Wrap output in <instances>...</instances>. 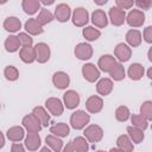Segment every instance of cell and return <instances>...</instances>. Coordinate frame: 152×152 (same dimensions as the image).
Here are the masks:
<instances>
[{
	"label": "cell",
	"mask_w": 152,
	"mask_h": 152,
	"mask_svg": "<svg viewBox=\"0 0 152 152\" xmlns=\"http://www.w3.org/2000/svg\"><path fill=\"white\" fill-rule=\"evenodd\" d=\"M90 120V116L83 112V110H76L75 113L71 114V118H70V124L71 126L75 128V129H81L83 128Z\"/></svg>",
	"instance_id": "6da1fadb"
},
{
	"label": "cell",
	"mask_w": 152,
	"mask_h": 152,
	"mask_svg": "<svg viewBox=\"0 0 152 152\" xmlns=\"http://www.w3.org/2000/svg\"><path fill=\"white\" fill-rule=\"evenodd\" d=\"M23 125L24 127L31 132V133H34V132H39L40 128H42V122L39 121V119L32 113V114H28L26 115L24 119H23Z\"/></svg>",
	"instance_id": "7a4b0ae2"
},
{
	"label": "cell",
	"mask_w": 152,
	"mask_h": 152,
	"mask_svg": "<svg viewBox=\"0 0 152 152\" xmlns=\"http://www.w3.org/2000/svg\"><path fill=\"white\" fill-rule=\"evenodd\" d=\"M84 135L90 142H97L103 137V131L97 125H90L84 129Z\"/></svg>",
	"instance_id": "3957f363"
},
{
	"label": "cell",
	"mask_w": 152,
	"mask_h": 152,
	"mask_svg": "<svg viewBox=\"0 0 152 152\" xmlns=\"http://www.w3.org/2000/svg\"><path fill=\"white\" fill-rule=\"evenodd\" d=\"M144 21H145V14L139 10H133L127 15V23L129 26L139 27L144 24Z\"/></svg>",
	"instance_id": "277c9868"
},
{
	"label": "cell",
	"mask_w": 152,
	"mask_h": 152,
	"mask_svg": "<svg viewBox=\"0 0 152 152\" xmlns=\"http://www.w3.org/2000/svg\"><path fill=\"white\" fill-rule=\"evenodd\" d=\"M82 74H83V77H84L87 81H89V82H95V81L99 78V76H100L99 69H97L94 64H91V63L83 65V68H82Z\"/></svg>",
	"instance_id": "5b68a950"
},
{
	"label": "cell",
	"mask_w": 152,
	"mask_h": 152,
	"mask_svg": "<svg viewBox=\"0 0 152 152\" xmlns=\"http://www.w3.org/2000/svg\"><path fill=\"white\" fill-rule=\"evenodd\" d=\"M72 23L76 26H84L88 23V12L83 7H78L72 13Z\"/></svg>",
	"instance_id": "8992f818"
},
{
	"label": "cell",
	"mask_w": 152,
	"mask_h": 152,
	"mask_svg": "<svg viewBox=\"0 0 152 152\" xmlns=\"http://www.w3.org/2000/svg\"><path fill=\"white\" fill-rule=\"evenodd\" d=\"M45 106L50 110V113L53 114V115H56V116H59L63 113V104H62V102H61L59 99L50 97V99L46 100Z\"/></svg>",
	"instance_id": "52a82bcc"
},
{
	"label": "cell",
	"mask_w": 152,
	"mask_h": 152,
	"mask_svg": "<svg viewBox=\"0 0 152 152\" xmlns=\"http://www.w3.org/2000/svg\"><path fill=\"white\" fill-rule=\"evenodd\" d=\"M109 18H110L113 25L120 26V25L124 24L125 18H126V14H125V11L124 10L118 8V7H112L109 10Z\"/></svg>",
	"instance_id": "ba28073f"
},
{
	"label": "cell",
	"mask_w": 152,
	"mask_h": 152,
	"mask_svg": "<svg viewBox=\"0 0 152 152\" xmlns=\"http://www.w3.org/2000/svg\"><path fill=\"white\" fill-rule=\"evenodd\" d=\"M36 55H37V61L39 63H45L50 58V48L45 43H38L36 46Z\"/></svg>",
	"instance_id": "9c48e42d"
},
{
	"label": "cell",
	"mask_w": 152,
	"mask_h": 152,
	"mask_svg": "<svg viewBox=\"0 0 152 152\" xmlns=\"http://www.w3.org/2000/svg\"><path fill=\"white\" fill-rule=\"evenodd\" d=\"M75 55L80 59H89L93 55V49L89 44L86 43H80L75 48Z\"/></svg>",
	"instance_id": "30bf717a"
},
{
	"label": "cell",
	"mask_w": 152,
	"mask_h": 152,
	"mask_svg": "<svg viewBox=\"0 0 152 152\" xmlns=\"http://www.w3.org/2000/svg\"><path fill=\"white\" fill-rule=\"evenodd\" d=\"M116 64V61L113 56L110 55H103L100 59H99V66L102 71L104 72H110L112 69L115 66Z\"/></svg>",
	"instance_id": "8fae6325"
},
{
	"label": "cell",
	"mask_w": 152,
	"mask_h": 152,
	"mask_svg": "<svg viewBox=\"0 0 152 152\" xmlns=\"http://www.w3.org/2000/svg\"><path fill=\"white\" fill-rule=\"evenodd\" d=\"M114 52H115V56L118 57V59H119L120 62H126V61H128L129 57H131V55H132L131 49H129L126 44H124V43L118 44L116 48H115V50H114Z\"/></svg>",
	"instance_id": "7c38bea8"
},
{
	"label": "cell",
	"mask_w": 152,
	"mask_h": 152,
	"mask_svg": "<svg viewBox=\"0 0 152 152\" xmlns=\"http://www.w3.org/2000/svg\"><path fill=\"white\" fill-rule=\"evenodd\" d=\"M86 107L90 113H99L103 107V101L99 96H90L86 102Z\"/></svg>",
	"instance_id": "4fadbf2b"
},
{
	"label": "cell",
	"mask_w": 152,
	"mask_h": 152,
	"mask_svg": "<svg viewBox=\"0 0 152 152\" xmlns=\"http://www.w3.org/2000/svg\"><path fill=\"white\" fill-rule=\"evenodd\" d=\"M52 82H53V84H55L56 88H58V89H64V88H66V87L69 86L70 80H69V76H68L65 72L58 71V72H56V74L53 75Z\"/></svg>",
	"instance_id": "5bb4252c"
},
{
	"label": "cell",
	"mask_w": 152,
	"mask_h": 152,
	"mask_svg": "<svg viewBox=\"0 0 152 152\" xmlns=\"http://www.w3.org/2000/svg\"><path fill=\"white\" fill-rule=\"evenodd\" d=\"M63 100H64V103H65L66 108H69V109L75 108V107L78 106V103H80V96H78V94H77L76 91H74V90H68V91L64 94Z\"/></svg>",
	"instance_id": "9a60e30c"
},
{
	"label": "cell",
	"mask_w": 152,
	"mask_h": 152,
	"mask_svg": "<svg viewBox=\"0 0 152 152\" xmlns=\"http://www.w3.org/2000/svg\"><path fill=\"white\" fill-rule=\"evenodd\" d=\"M20 58H21V61L25 62V63H32L34 59H37L36 49L32 48L31 45L23 46V49L20 50Z\"/></svg>",
	"instance_id": "2e32d148"
},
{
	"label": "cell",
	"mask_w": 152,
	"mask_h": 152,
	"mask_svg": "<svg viewBox=\"0 0 152 152\" xmlns=\"http://www.w3.org/2000/svg\"><path fill=\"white\" fill-rule=\"evenodd\" d=\"M70 14H71V11H70V7L65 4H61L56 7V11H55V15L57 18V20L59 21H66L69 18H70Z\"/></svg>",
	"instance_id": "e0dca14e"
},
{
	"label": "cell",
	"mask_w": 152,
	"mask_h": 152,
	"mask_svg": "<svg viewBox=\"0 0 152 152\" xmlns=\"http://www.w3.org/2000/svg\"><path fill=\"white\" fill-rule=\"evenodd\" d=\"M91 21L97 27H104L107 25V23H108L107 15H106V13L102 10H96L95 12H93V14H91Z\"/></svg>",
	"instance_id": "ac0fdd59"
},
{
	"label": "cell",
	"mask_w": 152,
	"mask_h": 152,
	"mask_svg": "<svg viewBox=\"0 0 152 152\" xmlns=\"http://www.w3.org/2000/svg\"><path fill=\"white\" fill-rule=\"evenodd\" d=\"M25 145L31 151L37 150L39 147V145H40V138L38 135V132H34V133L28 132V134H27V137L25 139Z\"/></svg>",
	"instance_id": "d6986e66"
},
{
	"label": "cell",
	"mask_w": 152,
	"mask_h": 152,
	"mask_svg": "<svg viewBox=\"0 0 152 152\" xmlns=\"http://www.w3.org/2000/svg\"><path fill=\"white\" fill-rule=\"evenodd\" d=\"M25 28L31 34H40L43 32V25L37 19H28L25 23Z\"/></svg>",
	"instance_id": "ffe728a7"
},
{
	"label": "cell",
	"mask_w": 152,
	"mask_h": 152,
	"mask_svg": "<svg viewBox=\"0 0 152 152\" xmlns=\"http://www.w3.org/2000/svg\"><path fill=\"white\" fill-rule=\"evenodd\" d=\"M113 89V82L109 78H102L96 86V90L101 95H108Z\"/></svg>",
	"instance_id": "44dd1931"
},
{
	"label": "cell",
	"mask_w": 152,
	"mask_h": 152,
	"mask_svg": "<svg viewBox=\"0 0 152 152\" xmlns=\"http://www.w3.org/2000/svg\"><path fill=\"white\" fill-rule=\"evenodd\" d=\"M126 40L131 46H138L141 43V33L138 30H131L126 34Z\"/></svg>",
	"instance_id": "7402d4cb"
},
{
	"label": "cell",
	"mask_w": 152,
	"mask_h": 152,
	"mask_svg": "<svg viewBox=\"0 0 152 152\" xmlns=\"http://www.w3.org/2000/svg\"><path fill=\"white\" fill-rule=\"evenodd\" d=\"M144 75V66L139 63H134L129 66L128 69V76L132 78V80H140Z\"/></svg>",
	"instance_id": "603a6c76"
},
{
	"label": "cell",
	"mask_w": 152,
	"mask_h": 152,
	"mask_svg": "<svg viewBox=\"0 0 152 152\" xmlns=\"http://www.w3.org/2000/svg\"><path fill=\"white\" fill-rule=\"evenodd\" d=\"M21 26V23L15 17H10L4 21V27L10 32H17Z\"/></svg>",
	"instance_id": "cb8c5ba5"
},
{
	"label": "cell",
	"mask_w": 152,
	"mask_h": 152,
	"mask_svg": "<svg viewBox=\"0 0 152 152\" xmlns=\"http://www.w3.org/2000/svg\"><path fill=\"white\" fill-rule=\"evenodd\" d=\"M50 132L53 133L57 137H66L69 134V126L64 122H59V124H56V125L51 126Z\"/></svg>",
	"instance_id": "d4e9b609"
},
{
	"label": "cell",
	"mask_w": 152,
	"mask_h": 152,
	"mask_svg": "<svg viewBox=\"0 0 152 152\" xmlns=\"http://www.w3.org/2000/svg\"><path fill=\"white\" fill-rule=\"evenodd\" d=\"M7 137L12 141H20L24 138V129L19 126H14L7 131Z\"/></svg>",
	"instance_id": "484cf974"
},
{
	"label": "cell",
	"mask_w": 152,
	"mask_h": 152,
	"mask_svg": "<svg viewBox=\"0 0 152 152\" xmlns=\"http://www.w3.org/2000/svg\"><path fill=\"white\" fill-rule=\"evenodd\" d=\"M127 132H128L131 139H132L134 142L139 144V142L142 141V139H144L142 129H140V128H138V127H135V126H128V127H127Z\"/></svg>",
	"instance_id": "4316f807"
},
{
	"label": "cell",
	"mask_w": 152,
	"mask_h": 152,
	"mask_svg": "<svg viewBox=\"0 0 152 152\" xmlns=\"http://www.w3.org/2000/svg\"><path fill=\"white\" fill-rule=\"evenodd\" d=\"M23 10L27 14H34L39 10V0H23Z\"/></svg>",
	"instance_id": "83f0119b"
},
{
	"label": "cell",
	"mask_w": 152,
	"mask_h": 152,
	"mask_svg": "<svg viewBox=\"0 0 152 152\" xmlns=\"http://www.w3.org/2000/svg\"><path fill=\"white\" fill-rule=\"evenodd\" d=\"M20 39L19 37H15V36H10L6 42H5V46H6V50L10 51V52H14L19 49L20 46Z\"/></svg>",
	"instance_id": "f1b7e54d"
},
{
	"label": "cell",
	"mask_w": 152,
	"mask_h": 152,
	"mask_svg": "<svg viewBox=\"0 0 152 152\" xmlns=\"http://www.w3.org/2000/svg\"><path fill=\"white\" fill-rule=\"evenodd\" d=\"M116 144H118V147L120 148V151L129 152L133 150V145H132V142L127 135H120L116 140Z\"/></svg>",
	"instance_id": "f546056e"
},
{
	"label": "cell",
	"mask_w": 152,
	"mask_h": 152,
	"mask_svg": "<svg viewBox=\"0 0 152 152\" xmlns=\"http://www.w3.org/2000/svg\"><path fill=\"white\" fill-rule=\"evenodd\" d=\"M32 113L39 119V121L42 122L43 126H48L49 125L50 118H49V114L45 112V109L43 107H36V108H33V112Z\"/></svg>",
	"instance_id": "4dcf8cb0"
},
{
	"label": "cell",
	"mask_w": 152,
	"mask_h": 152,
	"mask_svg": "<svg viewBox=\"0 0 152 152\" xmlns=\"http://www.w3.org/2000/svg\"><path fill=\"white\" fill-rule=\"evenodd\" d=\"M45 141H46V144L53 150V151H61L62 150V147H63V142H62V140L61 139H58L57 137H55V135H48L46 138H45Z\"/></svg>",
	"instance_id": "1f68e13d"
},
{
	"label": "cell",
	"mask_w": 152,
	"mask_h": 152,
	"mask_svg": "<svg viewBox=\"0 0 152 152\" xmlns=\"http://www.w3.org/2000/svg\"><path fill=\"white\" fill-rule=\"evenodd\" d=\"M109 75L112 76V78H114L115 81H120L125 77V69L122 66L121 63H116L115 66L112 69V71L109 72Z\"/></svg>",
	"instance_id": "d6a6232c"
},
{
	"label": "cell",
	"mask_w": 152,
	"mask_h": 152,
	"mask_svg": "<svg viewBox=\"0 0 152 152\" xmlns=\"http://www.w3.org/2000/svg\"><path fill=\"white\" fill-rule=\"evenodd\" d=\"M72 145H74V151H78V152H84L88 150V144L87 140L82 137H77L72 140Z\"/></svg>",
	"instance_id": "836d02e7"
},
{
	"label": "cell",
	"mask_w": 152,
	"mask_h": 152,
	"mask_svg": "<svg viewBox=\"0 0 152 152\" xmlns=\"http://www.w3.org/2000/svg\"><path fill=\"white\" fill-rule=\"evenodd\" d=\"M100 31L97 30V28H94V27H91V26H88V27H86L84 30H83V36H84V38L86 39H88V40H96L99 37H100Z\"/></svg>",
	"instance_id": "e575fe53"
},
{
	"label": "cell",
	"mask_w": 152,
	"mask_h": 152,
	"mask_svg": "<svg viewBox=\"0 0 152 152\" xmlns=\"http://www.w3.org/2000/svg\"><path fill=\"white\" fill-rule=\"evenodd\" d=\"M140 114L147 119V120H152V101H146L141 104L140 107Z\"/></svg>",
	"instance_id": "d590c367"
},
{
	"label": "cell",
	"mask_w": 152,
	"mask_h": 152,
	"mask_svg": "<svg viewBox=\"0 0 152 152\" xmlns=\"http://www.w3.org/2000/svg\"><path fill=\"white\" fill-rule=\"evenodd\" d=\"M131 120H132L133 126H135V127H138L142 131L147 128V119H145L141 114L140 115H133Z\"/></svg>",
	"instance_id": "8d00e7d4"
},
{
	"label": "cell",
	"mask_w": 152,
	"mask_h": 152,
	"mask_svg": "<svg viewBox=\"0 0 152 152\" xmlns=\"http://www.w3.org/2000/svg\"><path fill=\"white\" fill-rule=\"evenodd\" d=\"M53 19V15H52V13L50 12V11H48V10H45V8H43L42 11H40V13H39V15H38V18H37V20L44 26V25H46L48 23H50L51 20Z\"/></svg>",
	"instance_id": "74e56055"
},
{
	"label": "cell",
	"mask_w": 152,
	"mask_h": 152,
	"mask_svg": "<svg viewBox=\"0 0 152 152\" xmlns=\"http://www.w3.org/2000/svg\"><path fill=\"white\" fill-rule=\"evenodd\" d=\"M115 118L119 121H126L129 118V110H128V108L125 107V106L118 107L116 110H115Z\"/></svg>",
	"instance_id": "f35d334b"
},
{
	"label": "cell",
	"mask_w": 152,
	"mask_h": 152,
	"mask_svg": "<svg viewBox=\"0 0 152 152\" xmlns=\"http://www.w3.org/2000/svg\"><path fill=\"white\" fill-rule=\"evenodd\" d=\"M5 76H6V78L10 80V81H15V80L18 78V76H19V71L17 70L15 66L8 65V66H6V69H5Z\"/></svg>",
	"instance_id": "ab89813d"
},
{
	"label": "cell",
	"mask_w": 152,
	"mask_h": 152,
	"mask_svg": "<svg viewBox=\"0 0 152 152\" xmlns=\"http://www.w3.org/2000/svg\"><path fill=\"white\" fill-rule=\"evenodd\" d=\"M115 2L121 10H127L133 6V0H115Z\"/></svg>",
	"instance_id": "60d3db41"
},
{
	"label": "cell",
	"mask_w": 152,
	"mask_h": 152,
	"mask_svg": "<svg viewBox=\"0 0 152 152\" xmlns=\"http://www.w3.org/2000/svg\"><path fill=\"white\" fill-rule=\"evenodd\" d=\"M19 39H20V43L23 44V46H27V45H32V38L26 34V33H19Z\"/></svg>",
	"instance_id": "b9f144b4"
},
{
	"label": "cell",
	"mask_w": 152,
	"mask_h": 152,
	"mask_svg": "<svg viewBox=\"0 0 152 152\" xmlns=\"http://www.w3.org/2000/svg\"><path fill=\"white\" fill-rule=\"evenodd\" d=\"M135 4L139 8L148 10L152 6V0H135Z\"/></svg>",
	"instance_id": "7bdbcfd3"
},
{
	"label": "cell",
	"mask_w": 152,
	"mask_h": 152,
	"mask_svg": "<svg viewBox=\"0 0 152 152\" xmlns=\"http://www.w3.org/2000/svg\"><path fill=\"white\" fill-rule=\"evenodd\" d=\"M144 39L147 43H152V26H148L144 30Z\"/></svg>",
	"instance_id": "ee69618b"
},
{
	"label": "cell",
	"mask_w": 152,
	"mask_h": 152,
	"mask_svg": "<svg viewBox=\"0 0 152 152\" xmlns=\"http://www.w3.org/2000/svg\"><path fill=\"white\" fill-rule=\"evenodd\" d=\"M11 151H12V152H24V147H23L20 144H13Z\"/></svg>",
	"instance_id": "f6af8a7d"
},
{
	"label": "cell",
	"mask_w": 152,
	"mask_h": 152,
	"mask_svg": "<svg viewBox=\"0 0 152 152\" xmlns=\"http://www.w3.org/2000/svg\"><path fill=\"white\" fill-rule=\"evenodd\" d=\"M65 152H70V151H74V145H72V141L71 142H69L66 146H65Z\"/></svg>",
	"instance_id": "bcb514c9"
},
{
	"label": "cell",
	"mask_w": 152,
	"mask_h": 152,
	"mask_svg": "<svg viewBox=\"0 0 152 152\" xmlns=\"http://www.w3.org/2000/svg\"><path fill=\"white\" fill-rule=\"evenodd\" d=\"M107 1H108V0H94V2L97 4V5H100V6H101V5H104Z\"/></svg>",
	"instance_id": "7dc6e473"
},
{
	"label": "cell",
	"mask_w": 152,
	"mask_h": 152,
	"mask_svg": "<svg viewBox=\"0 0 152 152\" xmlns=\"http://www.w3.org/2000/svg\"><path fill=\"white\" fill-rule=\"evenodd\" d=\"M44 5H51V4H53V1L55 0H40Z\"/></svg>",
	"instance_id": "c3c4849f"
},
{
	"label": "cell",
	"mask_w": 152,
	"mask_h": 152,
	"mask_svg": "<svg viewBox=\"0 0 152 152\" xmlns=\"http://www.w3.org/2000/svg\"><path fill=\"white\" fill-rule=\"evenodd\" d=\"M4 146V134L0 133V148Z\"/></svg>",
	"instance_id": "681fc988"
},
{
	"label": "cell",
	"mask_w": 152,
	"mask_h": 152,
	"mask_svg": "<svg viewBox=\"0 0 152 152\" xmlns=\"http://www.w3.org/2000/svg\"><path fill=\"white\" fill-rule=\"evenodd\" d=\"M147 76H148V77L152 80V66H151V68L147 70Z\"/></svg>",
	"instance_id": "f907efd6"
},
{
	"label": "cell",
	"mask_w": 152,
	"mask_h": 152,
	"mask_svg": "<svg viewBox=\"0 0 152 152\" xmlns=\"http://www.w3.org/2000/svg\"><path fill=\"white\" fill-rule=\"evenodd\" d=\"M147 56H148V58H150V61L152 62V48L148 50V52H147Z\"/></svg>",
	"instance_id": "816d5d0a"
},
{
	"label": "cell",
	"mask_w": 152,
	"mask_h": 152,
	"mask_svg": "<svg viewBox=\"0 0 152 152\" xmlns=\"http://www.w3.org/2000/svg\"><path fill=\"white\" fill-rule=\"evenodd\" d=\"M42 151H43V152H45V151H48V152H49V148H48V147H43V148H42Z\"/></svg>",
	"instance_id": "f5cc1de1"
},
{
	"label": "cell",
	"mask_w": 152,
	"mask_h": 152,
	"mask_svg": "<svg viewBox=\"0 0 152 152\" xmlns=\"http://www.w3.org/2000/svg\"><path fill=\"white\" fill-rule=\"evenodd\" d=\"M6 1H7V0H0V2H1V4H5Z\"/></svg>",
	"instance_id": "db71d44e"
}]
</instances>
